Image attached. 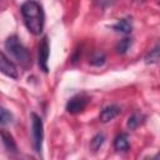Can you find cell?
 Instances as JSON below:
<instances>
[{"mask_svg": "<svg viewBox=\"0 0 160 160\" xmlns=\"http://www.w3.org/2000/svg\"><path fill=\"white\" fill-rule=\"evenodd\" d=\"M142 120H144V115H142V114H140V112H134L132 115L129 116L126 125H128V128H129L130 130H135V129L142 122Z\"/></svg>", "mask_w": 160, "mask_h": 160, "instance_id": "obj_11", "label": "cell"}, {"mask_svg": "<svg viewBox=\"0 0 160 160\" xmlns=\"http://www.w3.org/2000/svg\"><path fill=\"white\" fill-rule=\"evenodd\" d=\"M49 54H50V46H49V40L46 36H44L39 44V66L42 71L48 72V61H49Z\"/></svg>", "mask_w": 160, "mask_h": 160, "instance_id": "obj_6", "label": "cell"}, {"mask_svg": "<svg viewBox=\"0 0 160 160\" xmlns=\"http://www.w3.org/2000/svg\"><path fill=\"white\" fill-rule=\"evenodd\" d=\"M120 111H121V109H120V106H118V105H109V106H105V108L100 111V114H99V120H100L101 122H109V121H111L112 119H115V118L120 114Z\"/></svg>", "mask_w": 160, "mask_h": 160, "instance_id": "obj_7", "label": "cell"}, {"mask_svg": "<svg viewBox=\"0 0 160 160\" xmlns=\"http://www.w3.org/2000/svg\"><path fill=\"white\" fill-rule=\"evenodd\" d=\"M11 121H12V114L8 109L0 106V125H8Z\"/></svg>", "mask_w": 160, "mask_h": 160, "instance_id": "obj_13", "label": "cell"}, {"mask_svg": "<svg viewBox=\"0 0 160 160\" xmlns=\"http://www.w3.org/2000/svg\"><path fill=\"white\" fill-rule=\"evenodd\" d=\"M159 60V45H156L154 49H151L148 55L145 56V62L148 64H155Z\"/></svg>", "mask_w": 160, "mask_h": 160, "instance_id": "obj_14", "label": "cell"}, {"mask_svg": "<svg viewBox=\"0 0 160 160\" xmlns=\"http://www.w3.org/2000/svg\"><path fill=\"white\" fill-rule=\"evenodd\" d=\"M89 98L85 94H78L72 96L66 104V111L70 114H80L88 106Z\"/></svg>", "mask_w": 160, "mask_h": 160, "instance_id": "obj_4", "label": "cell"}, {"mask_svg": "<svg viewBox=\"0 0 160 160\" xmlns=\"http://www.w3.org/2000/svg\"><path fill=\"white\" fill-rule=\"evenodd\" d=\"M106 60V56L102 52H98L96 55H94V58L91 59V64L95 66H101Z\"/></svg>", "mask_w": 160, "mask_h": 160, "instance_id": "obj_16", "label": "cell"}, {"mask_svg": "<svg viewBox=\"0 0 160 160\" xmlns=\"http://www.w3.org/2000/svg\"><path fill=\"white\" fill-rule=\"evenodd\" d=\"M130 146V141H129V136L125 132L119 134L115 140H114V149L116 151H126Z\"/></svg>", "mask_w": 160, "mask_h": 160, "instance_id": "obj_9", "label": "cell"}, {"mask_svg": "<svg viewBox=\"0 0 160 160\" xmlns=\"http://www.w3.org/2000/svg\"><path fill=\"white\" fill-rule=\"evenodd\" d=\"M31 132H32V145L38 154H40L42 149V139H44V125L41 118L31 112Z\"/></svg>", "mask_w": 160, "mask_h": 160, "instance_id": "obj_3", "label": "cell"}, {"mask_svg": "<svg viewBox=\"0 0 160 160\" xmlns=\"http://www.w3.org/2000/svg\"><path fill=\"white\" fill-rule=\"evenodd\" d=\"M21 14L28 30L34 35H39L44 28V11L41 5L34 0H28L21 5Z\"/></svg>", "mask_w": 160, "mask_h": 160, "instance_id": "obj_1", "label": "cell"}, {"mask_svg": "<svg viewBox=\"0 0 160 160\" xmlns=\"http://www.w3.org/2000/svg\"><path fill=\"white\" fill-rule=\"evenodd\" d=\"M0 138L2 140L4 146L9 152H16L18 151V145L14 140V136L8 131V130H0Z\"/></svg>", "mask_w": 160, "mask_h": 160, "instance_id": "obj_8", "label": "cell"}, {"mask_svg": "<svg viewBox=\"0 0 160 160\" xmlns=\"http://www.w3.org/2000/svg\"><path fill=\"white\" fill-rule=\"evenodd\" d=\"M5 48L6 50L14 56V59L21 64V65H26L30 61V55L28 49L24 46V44L20 41V39L16 35H11L6 39L5 41Z\"/></svg>", "mask_w": 160, "mask_h": 160, "instance_id": "obj_2", "label": "cell"}, {"mask_svg": "<svg viewBox=\"0 0 160 160\" xmlns=\"http://www.w3.org/2000/svg\"><path fill=\"white\" fill-rule=\"evenodd\" d=\"M112 29L118 32H122V34H130L132 30V24L129 19H120L118 20V22L112 26Z\"/></svg>", "mask_w": 160, "mask_h": 160, "instance_id": "obj_10", "label": "cell"}, {"mask_svg": "<svg viewBox=\"0 0 160 160\" xmlns=\"http://www.w3.org/2000/svg\"><path fill=\"white\" fill-rule=\"evenodd\" d=\"M0 72H2L4 75H6L8 78H11V79H18V76H19L15 64L1 50H0Z\"/></svg>", "mask_w": 160, "mask_h": 160, "instance_id": "obj_5", "label": "cell"}, {"mask_svg": "<svg viewBox=\"0 0 160 160\" xmlns=\"http://www.w3.org/2000/svg\"><path fill=\"white\" fill-rule=\"evenodd\" d=\"M104 141H105V136H104V134H96V135L91 139V142H90L91 149H92L94 151L99 150V149L102 146Z\"/></svg>", "mask_w": 160, "mask_h": 160, "instance_id": "obj_15", "label": "cell"}, {"mask_svg": "<svg viewBox=\"0 0 160 160\" xmlns=\"http://www.w3.org/2000/svg\"><path fill=\"white\" fill-rule=\"evenodd\" d=\"M132 45V39L131 38H124L116 44V51L119 54H125Z\"/></svg>", "mask_w": 160, "mask_h": 160, "instance_id": "obj_12", "label": "cell"}]
</instances>
